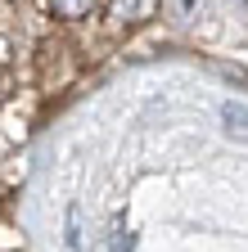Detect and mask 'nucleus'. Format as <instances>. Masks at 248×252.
Listing matches in <instances>:
<instances>
[{"label": "nucleus", "instance_id": "7ed1b4c3", "mask_svg": "<svg viewBox=\"0 0 248 252\" xmlns=\"http://www.w3.org/2000/svg\"><path fill=\"white\" fill-rule=\"evenodd\" d=\"M50 9H54L59 18H81V14L95 9V0H50Z\"/></svg>", "mask_w": 248, "mask_h": 252}, {"label": "nucleus", "instance_id": "f257e3e1", "mask_svg": "<svg viewBox=\"0 0 248 252\" xmlns=\"http://www.w3.org/2000/svg\"><path fill=\"white\" fill-rule=\"evenodd\" d=\"M153 9H158V0H113V18L122 23V27H136V23H144V18H153Z\"/></svg>", "mask_w": 248, "mask_h": 252}, {"label": "nucleus", "instance_id": "f03ea898", "mask_svg": "<svg viewBox=\"0 0 248 252\" xmlns=\"http://www.w3.org/2000/svg\"><path fill=\"white\" fill-rule=\"evenodd\" d=\"M167 14H172L176 27H194L208 14V0H167Z\"/></svg>", "mask_w": 248, "mask_h": 252}, {"label": "nucleus", "instance_id": "20e7f679", "mask_svg": "<svg viewBox=\"0 0 248 252\" xmlns=\"http://www.w3.org/2000/svg\"><path fill=\"white\" fill-rule=\"evenodd\" d=\"M0 99H5V90H0Z\"/></svg>", "mask_w": 248, "mask_h": 252}]
</instances>
